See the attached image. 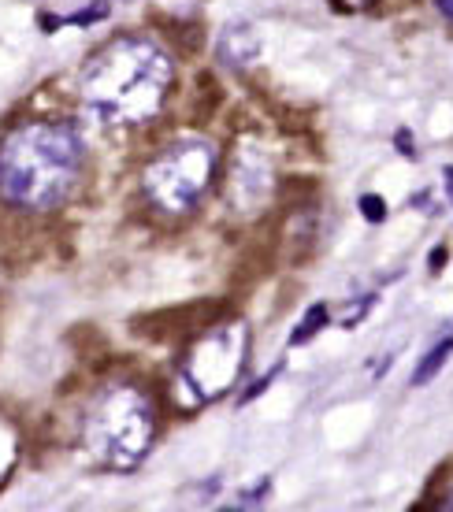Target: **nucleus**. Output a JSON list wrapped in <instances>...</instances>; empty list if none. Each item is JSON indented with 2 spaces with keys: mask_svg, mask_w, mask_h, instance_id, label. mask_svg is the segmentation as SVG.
Segmentation results:
<instances>
[{
  "mask_svg": "<svg viewBox=\"0 0 453 512\" xmlns=\"http://www.w3.org/2000/svg\"><path fill=\"white\" fill-rule=\"evenodd\" d=\"M264 494H268V479H260L257 487L246 490V494H242V501H234V505H238V509H249V505H257V501L264 498Z\"/></svg>",
  "mask_w": 453,
  "mask_h": 512,
  "instance_id": "obj_13",
  "label": "nucleus"
},
{
  "mask_svg": "<svg viewBox=\"0 0 453 512\" xmlns=\"http://www.w3.org/2000/svg\"><path fill=\"white\" fill-rule=\"evenodd\" d=\"M398 153L416 156V149H413V134H409V130H398Z\"/></svg>",
  "mask_w": 453,
  "mask_h": 512,
  "instance_id": "obj_14",
  "label": "nucleus"
},
{
  "mask_svg": "<svg viewBox=\"0 0 453 512\" xmlns=\"http://www.w3.org/2000/svg\"><path fill=\"white\" fill-rule=\"evenodd\" d=\"M257 52H260V41L257 34L249 30V26H231L227 34H223L220 41V56H223V64H231V67H246L257 60Z\"/></svg>",
  "mask_w": 453,
  "mask_h": 512,
  "instance_id": "obj_7",
  "label": "nucleus"
},
{
  "mask_svg": "<svg viewBox=\"0 0 453 512\" xmlns=\"http://www.w3.org/2000/svg\"><path fill=\"white\" fill-rule=\"evenodd\" d=\"M156 438V405L138 383H108L86 405L82 446L108 472H134Z\"/></svg>",
  "mask_w": 453,
  "mask_h": 512,
  "instance_id": "obj_3",
  "label": "nucleus"
},
{
  "mask_svg": "<svg viewBox=\"0 0 453 512\" xmlns=\"http://www.w3.org/2000/svg\"><path fill=\"white\" fill-rule=\"evenodd\" d=\"M442 264H446V249L439 245V249L431 253V264H428V268H431V271H442Z\"/></svg>",
  "mask_w": 453,
  "mask_h": 512,
  "instance_id": "obj_16",
  "label": "nucleus"
},
{
  "mask_svg": "<svg viewBox=\"0 0 453 512\" xmlns=\"http://www.w3.org/2000/svg\"><path fill=\"white\" fill-rule=\"evenodd\" d=\"M264 190H268V167H264V160H257V156H238V164L231 171L234 197L242 205H249V201L264 197Z\"/></svg>",
  "mask_w": 453,
  "mask_h": 512,
  "instance_id": "obj_6",
  "label": "nucleus"
},
{
  "mask_svg": "<svg viewBox=\"0 0 453 512\" xmlns=\"http://www.w3.org/2000/svg\"><path fill=\"white\" fill-rule=\"evenodd\" d=\"M338 8H346V12H361V8H368L372 0H335Z\"/></svg>",
  "mask_w": 453,
  "mask_h": 512,
  "instance_id": "obj_15",
  "label": "nucleus"
},
{
  "mask_svg": "<svg viewBox=\"0 0 453 512\" xmlns=\"http://www.w3.org/2000/svg\"><path fill=\"white\" fill-rule=\"evenodd\" d=\"M249 357V327L242 320H227L212 327L205 338H197L186 360H182V386L194 394V401L208 405L220 401L227 390L238 386L242 368Z\"/></svg>",
  "mask_w": 453,
  "mask_h": 512,
  "instance_id": "obj_5",
  "label": "nucleus"
},
{
  "mask_svg": "<svg viewBox=\"0 0 453 512\" xmlns=\"http://www.w3.org/2000/svg\"><path fill=\"white\" fill-rule=\"evenodd\" d=\"M442 179H446V193H450V205H453V167L442 171Z\"/></svg>",
  "mask_w": 453,
  "mask_h": 512,
  "instance_id": "obj_18",
  "label": "nucleus"
},
{
  "mask_svg": "<svg viewBox=\"0 0 453 512\" xmlns=\"http://www.w3.org/2000/svg\"><path fill=\"white\" fill-rule=\"evenodd\" d=\"M327 320H331L327 305H312L309 312H305V320H301L298 327H294V334H290V346H305V342H312V338L327 327Z\"/></svg>",
  "mask_w": 453,
  "mask_h": 512,
  "instance_id": "obj_9",
  "label": "nucleus"
},
{
  "mask_svg": "<svg viewBox=\"0 0 453 512\" xmlns=\"http://www.w3.org/2000/svg\"><path fill=\"white\" fill-rule=\"evenodd\" d=\"M279 372H283V364H275L272 372L264 375V379H260V383H253V386H249L246 394H242V405H249V401H253V397H257V394H264V390H268V386H272V379H275V375H279Z\"/></svg>",
  "mask_w": 453,
  "mask_h": 512,
  "instance_id": "obj_12",
  "label": "nucleus"
},
{
  "mask_svg": "<svg viewBox=\"0 0 453 512\" xmlns=\"http://www.w3.org/2000/svg\"><path fill=\"white\" fill-rule=\"evenodd\" d=\"M361 216L368 219V223H383V219H387V201H383L379 193H364V197H361Z\"/></svg>",
  "mask_w": 453,
  "mask_h": 512,
  "instance_id": "obj_10",
  "label": "nucleus"
},
{
  "mask_svg": "<svg viewBox=\"0 0 453 512\" xmlns=\"http://www.w3.org/2000/svg\"><path fill=\"white\" fill-rule=\"evenodd\" d=\"M212 179H216V145L208 138H179L145 164L142 193L153 208L182 216L197 208Z\"/></svg>",
  "mask_w": 453,
  "mask_h": 512,
  "instance_id": "obj_4",
  "label": "nucleus"
},
{
  "mask_svg": "<svg viewBox=\"0 0 453 512\" xmlns=\"http://www.w3.org/2000/svg\"><path fill=\"white\" fill-rule=\"evenodd\" d=\"M82 134L60 119H26L0 138V197L23 212H52L78 190Z\"/></svg>",
  "mask_w": 453,
  "mask_h": 512,
  "instance_id": "obj_2",
  "label": "nucleus"
},
{
  "mask_svg": "<svg viewBox=\"0 0 453 512\" xmlns=\"http://www.w3.org/2000/svg\"><path fill=\"white\" fill-rule=\"evenodd\" d=\"M435 4H439V12L453 23V0H435Z\"/></svg>",
  "mask_w": 453,
  "mask_h": 512,
  "instance_id": "obj_17",
  "label": "nucleus"
},
{
  "mask_svg": "<svg viewBox=\"0 0 453 512\" xmlns=\"http://www.w3.org/2000/svg\"><path fill=\"white\" fill-rule=\"evenodd\" d=\"M376 305V294H364V297H357V301H353L350 308H346V312H342V327H357V323L364 320V312H368V308Z\"/></svg>",
  "mask_w": 453,
  "mask_h": 512,
  "instance_id": "obj_11",
  "label": "nucleus"
},
{
  "mask_svg": "<svg viewBox=\"0 0 453 512\" xmlns=\"http://www.w3.org/2000/svg\"><path fill=\"white\" fill-rule=\"evenodd\" d=\"M450 357H453V331H446L439 338V342H435V346H431L428 353H424V360L416 364L413 383L416 386H428L431 379H435V375H439L442 368H446V360H450Z\"/></svg>",
  "mask_w": 453,
  "mask_h": 512,
  "instance_id": "obj_8",
  "label": "nucleus"
},
{
  "mask_svg": "<svg viewBox=\"0 0 453 512\" xmlns=\"http://www.w3.org/2000/svg\"><path fill=\"white\" fill-rule=\"evenodd\" d=\"M175 86V64L164 45L142 34H123L93 52L82 75L78 97L93 119L108 127H142L160 116Z\"/></svg>",
  "mask_w": 453,
  "mask_h": 512,
  "instance_id": "obj_1",
  "label": "nucleus"
}]
</instances>
